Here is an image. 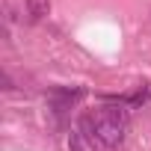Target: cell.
<instances>
[{
    "mask_svg": "<svg viewBox=\"0 0 151 151\" xmlns=\"http://www.w3.org/2000/svg\"><path fill=\"white\" fill-rule=\"evenodd\" d=\"M77 130L86 136V142L95 148H119L124 139H127V130H130V113L124 104H104V107H95L92 113L80 116L77 122Z\"/></svg>",
    "mask_w": 151,
    "mask_h": 151,
    "instance_id": "1",
    "label": "cell"
},
{
    "mask_svg": "<svg viewBox=\"0 0 151 151\" xmlns=\"http://www.w3.org/2000/svg\"><path fill=\"white\" fill-rule=\"evenodd\" d=\"M80 98H83V89H68V86L50 89V92H47V116H50V122L59 127V124L65 122V116L71 113V107L77 104Z\"/></svg>",
    "mask_w": 151,
    "mask_h": 151,
    "instance_id": "2",
    "label": "cell"
},
{
    "mask_svg": "<svg viewBox=\"0 0 151 151\" xmlns=\"http://www.w3.org/2000/svg\"><path fill=\"white\" fill-rule=\"evenodd\" d=\"M50 12V0H27V15L33 21H42Z\"/></svg>",
    "mask_w": 151,
    "mask_h": 151,
    "instance_id": "3",
    "label": "cell"
},
{
    "mask_svg": "<svg viewBox=\"0 0 151 151\" xmlns=\"http://www.w3.org/2000/svg\"><path fill=\"white\" fill-rule=\"evenodd\" d=\"M68 151H89V142H86V136H83L77 127L68 133Z\"/></svg>",
    "mask_w": 151,
    "mask_h": 151,
    "instance_id": "4",
    "label": "cell"
},
{
    "mask_svg": "<svg viewBox=\"0 0 151 151\" xmlns=\"http://www.w3.org/2000/svg\"><path fill=\"white\" fill-rule=\"evenodd\" d=\"M0 80H3V89H6V92H12V89H15V83H12V77H9L6 71L0 74Z\"/></svg>",
    "mask_w": 151,
    "mask_h": 151,
    "instance_id": "5",
    "label": "cell"
}]
</instances>
